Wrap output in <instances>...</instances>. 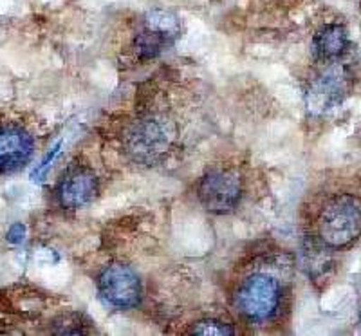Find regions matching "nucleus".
<instances>
[{
  "mask_svg": "<svg viewBox=\"0 0 361 336\" xmlns=\"http://www.w3.org/2000/svg\"><path fill=\"white\" fill-rule=\"evenodd\" d=\"M286 300V287L275 273L251 271L235 287L231 302L238 315L255 325H266L279 318Z\"/></svg>",
  "mask_w": 361,
  "mask_h": 336,
  "instance_id": "1",
  "label": "nucleus"
},
{
  "mask_svg": "<svg viewBox=\"0 0 361 336\" xmlns=\"http://www.w3.org/2000/svg\"><path fill=\"white\" fill-rule=\"evenodd\" d=\"M316 237L333 250L356 242L361 237V196L343 192L329 197L318 212Z\"/></svg>",
  "mask_w": 361,
  "mask_h": 336,
  "instance_id": "2",
  "label": "nucleus"
},
{
  "mask_svg": "<svg viewBox=\"0 0 361 336\" xmlns=\"http://www.w3.org/2000/svg\"><path fill=\"white\" fill-rule=\"evenodd\" d=\"M176 140V127L166 116L145 114L123 131V148L141 164H154L170 150Z\"/></svg>",
  "mask_w": 361,
  "mask_h": 336,
  "instance_id": "3",
  "label": "nucleus"
},
{
  "mask_svg": "<svg viewBox=\"0 0 361 336\" xmlns=\"http://www.w3.org/2000/svg\"><path fill=\"white\" fill-rule=\"evenodd\" d=\"M244 196V179L237 168H212L197 183V199L202 208L215 215L231 213Z\"/></svg>",
  "mask_w": 361,
  "mask_h": 336,
  "instance_id": "4",
  "label": "nucleus"
},
{
  "mask_svg": "<svg viewBox=\"0 0 361 336\" xmlns=\"http://www.w3.org/2000/svg\"><path fill=\"white\" fill-rule=\"evenodd\" d=\"M322 66L324 67L309 80L305 89V102L312 114H325L336 109L349 96L353 87V76L340 60Z\"/></svg>",
  "mask_w": 361,
  "mask_h": 336,
  "instance_id": "5",
  "label": "nucleus"
},
{
  "mask_svg": "<svg viewBox=\"0 0 361 336\" xmlns=\"http://www.w3.org/2000/svg\"><path fill=\"white\" fill-rule=\"evenodd\" d=\"M98 293L114 309L137 308L143 296V286L137 271L123 263H112L98 275Z\"/></svg>",
  "mask_w": 361,
  "mask_h": 336,
  "instance_id": "6",
  "label": "nucleus"
},
{
  "mask_svg": "<svg viewBox=\"0 0 361 336\" xmlns=\"http://www.w3.org/2000/svg\"><path fill=\"white\" fill-rule=\"evenodd\" d=\"M99 193V179L90 167L71 163L58 179L56 199L66 210H80L90 205Z\"/></svg>",
  "mask_w": 361,
  "mask_h": 336,
  "instance_id": "7",
  "label": "nucleus"
},
{
  "mask_svg": "<svg viewBox=\"0 0 361 336\" xmlns=\"http://www.w3.org/2000/svg\"><path fill=\"white\" fill-rule=\"evenodd\" d=\"M35 140L22 125H0V172L11 174L24 168L33 157Z\"/></svg>",
  "mask_w": 361,
  "mask_h": 336,
  "instance_id": "8",
  "label": "nucleus"
},
{
  "mask_svg": "<svg viewBox=\"0 0 361 336\" xmlns=\"http://www.w3.org/2000/svg\"><path fill=\"white\" fill-rule=\"evenodd\" d=\"M349 49V33L341 24H325L314 33L311 53L318 64L336 62Z\"/></svg>",
  "mask_w": 361,
  "mask_h": 336,
  "instance_id": "9",
  "label": "nucleus"
},
{
  "mask_svg": "<svg viewBox=\"0 0 361 336\" xmlns=\"http://www.w3.org/2000/svg\"><path fill=\"white\" fill-rule=\"evenodd\" d=\"M302 264L309 279L314 282H324L334 270L333 248L327 246L318 237H307L302 246Z\"/></svg>",
  "mask_w": 361,
  "mask_h": 336,
  "instance_id": "10",
  "label": "nucleus"
},
{
  "mask_svg": "<svg viewBox=\"0 0 361 336\" xmlns=\"http://www.w3.org/2000/svg\"><path fill=\"white\" fill-rule=\"evenodd\" d=\"M176 42L177 38L170 37L166 33H161L157 29H150L143 25L140 33L135 35L134 40H132V51H134L137 60L148 62V60H154V58L163 54L166 49H170Z\"/></svg>",
  "mask_w": 361,
  "mask_h": 336,
  "instance_id": "11",
  "label": "nucleus"
},
{
  "mask_svg": "<svg viewBox=\"0 0 361 336\" xmlns=\"http://www.w3.org/2000/svg\"><path fill=\"white\" fill-rule=\"evenodd\" d=\"M141 24H143L145 28L157 29L161 33L170 35V37L177 38V40H179L180 33H183V22H180V18L177 17L176 13L170 11V9H150V11L145 13Z\"/></svg>",
  "mask_w": 361,
  "mask_h": 336,
  "instance_id": "12",
  "label": "nucleus"
},
{
  "mask_svg": "<svg viewBox=\"0 0 361 336\" xmlns=\"http://www.w3.org/2000/svg\"><path fill=\"white\" fill-rule=\"evenodd\" d=\"M235 328L221 318H204L199 320L190 329V335H201V336H224L235 335Z\"/></svg>",
  "mask_w": 361,
  "mask_h": 336,
  "instance_id": "13",
  "label": "nucleus"
},
{
  "mask_svg": "<svg viewBox=\"0 0 361 336\" xmlns=\"http://www.w3.org/2000/svg\"><path fill=\"white\" fill-rule=\"evenodd\" d=\"M24 234H25V226L22 222H17V224H13L11 228L8 230V241L13 242V244H18V242L24 241Z\"/></svg>",
  "mask_w": 361,
  "mask_h": 336,
  "instance_id": "14",
  "label": "nucleus"
},
{
  "mask_svg": "<svg viewBox=\"0 0 361 336\" xmlns=\"http://www.w3.org/2000/svg\"><path fill=\"white\" fill-rule=\"evenodd\" d=\"M357 325H360V332H361V313H360V320H357Z\"/></svg>",
  "mask_w": 361,
  "mask_h": 336,
  "instance_id": "15",
  "label": "nucleus"
}]
</instances>
